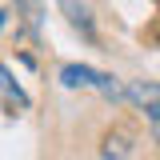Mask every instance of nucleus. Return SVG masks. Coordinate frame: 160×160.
<instances>
[{
    "label": "nucleus",
    "mask_w": 160,
    "mask_h": 160,
    "mask_svg": "<svg viewBox=\"0 0 160 160\" xmlns=\"http://www.w3.org/2000/svg\"><path fill=\"white\" fill-rule=\"evenodd\" d=\"M60 84H64V88H96V92H104L108 100L124 96V88H120L108 72H96V68H88V64H64V68H60Z\"/></svg>",
    "instance_id": "nucleus-1"
},
{
    "label": "nucleus",
    "mask_w": 160,
    "mask_h": 160,
    "mask_svg": "<svg viewBox=\"0 0 160 160\" xmlns=\"http://www.w3.org/2000/svg\"><path fill=\"white\" fill-rule=\"evenodd\" d=\"M124 100H132L140 112L160 128V84H152V80H132L124 88Z\"/></svg>",
    "instance_id": "nucleus-2"
},
{
    "label": "nucleus",
    "mask_w": 160,
    "mask_h": 160,
    "mask_svg": "<svg viewBox=\"0 0 160 160\" xmlns=\"http://www.w3.org/2000/svg\"><path fill=\"white\" fill-rule=\"evenodd\" d=\"M60 12L68 16V24H72V28H76L84 40H96V24H92L88 4H80V0H60Z\"/></svg>",
    "instance_id": "nucleus-3"
},
{
    "label": "nucleus",
    "mask_w": 160,
    "mask_h": 160,
    "mask_svg": "<svg viewBox=\"0 0 160 160\" xmlns=\"http://www.w3.org/2000/svg\"><path fill=\"white\" fill-rule=\"evenodd\" d=\"M128 156H132V132H128V128H112V132H104L100 160H128Z\"/></svg>",
    "instance_id": "nucleus-4"
},
{
    "label": "nucleus",
    "mask_w": 160,
    "mask_h": 160,
    "mask_svg": "<svg viewBox=\"0 0 160 160\" xmlns=\"http://www.w3.org/2000/svg\"><path fill=\"white\" fill-rule=\"evenodd\" d=\"M0 88H4V112H8V116H16V112L28 108V96H24V88L16 84V76H12L8 64L0 68Z\"/></svg>",
    "instance_id": "nucleus-5"
},
{
    "label": "nucleus",
    "mask_w": 160,
    "mask_h": 160,
    "mask_svg": "<svg viewBox=\"0 0 160 160\" xmlns=\"http://www.w3.org/2000/svg\"><path fill=\"white\" fill-rule=\"evenodd\" d=\"M16 12L24 16V24L40 32V24H44V0H16Z\"/></svg>",
    "instance_id": "nucleus-6"
}]
</instances>
